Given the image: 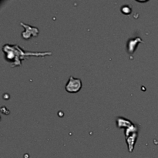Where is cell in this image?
Returning a JSON list of instances; mask_svg holds the SVG:
<instances>
[{
    "label": "cell",
    "mask_w": 158,
    "mask_h": 158,
    "mask_svg": "<svg viewBox=\"0 0 158 158\" xmlns=\"http://www.w3.org/2000/svg\"><path fill=\"white\" fill-rule=\"evenodd\" d=\"M143 43V40L140 38V37H137L134 39H131L127 43V51L130 54H133L135 52L136 49H137V46L139 43Z\"/></svg>",
    "instance_id": "277c9868"
},
{
    "label": "cell",
    "mask_w": 158,
    "mask_h": 158,
    "mask_svg": "<svg viewBox=\"0 0 158 158\" xmlns=\"http://www.w3.org/2000/svg\"><path fill=\"white\" fill-rule=\"evenodd\" d=\"M20 25L22 26H23L25 29L24 32H22V37L24 40H29L31 38V36L32 37H36L39 35V29L36 27H34V26H29L27 24H25L23 23H20Z\"/></svg>",
    "instance_id": "3957f363"
},
{
    "label": "cell",
    "mask_w": 158,
    "mask_h": 158,
    "mask_svg": "<svg viewBox=\"0 0 158 158\" xmlns=\"http://www.w3.org/2000/svg\"><path fill=\"white\" fill-rule=\"evenodd\" d=\"M82 88V81L80 79L74 78L73 77L71 76L69 77V80L66 83L65 89L68 93L70 94H76L78 93Z\"/></svg>",
    "instance_id": "7a4b0ae2"
},
{
    "label": "cell",
    "mask_w": 158,
    "mask_h": 158,
    "mask_svg": "<svg viewBox=\"0 0 158 158\" xmlns=\"http://www.w3.org/2000/svg\"><path fill=\"white\" fill-rule=\"evenodd\" d=\"M137 131H138V128H137V125L133 124L132 126L125 130V137H129L130 135L134 134V133H137Z\"/></svg>",
    "instance_id": "52a82bcc"
},
{
    "label": "cell",
    "mask_w": 158,
    "mask_h": 158,
    "mask_svg": "<svg viewBox=\"0 0 158 158\" xmlns=\"http://www.w3.org/2000/svg\"><path fill=\"white\" fill-rule=\"evenodd\" d=\"M131 8L129 6H123L121 7V12H123L125 15H129V14L131 13Z\"/></svg>",
    "instance_id": "ba28073f"
},
{
    "label": "cell",
    "mask_w": 158,
    "mask_h": 158,
    "mask_svg": "<svg viewBox=\"0 0 158 158\" xmlns=\"http://www.w3.org/2000/svg\"><path fill=\"white\" fill-rule=\"evenodd\" d=\"M137 133H134V134H131L129 137H126V142L127 143L128 147V151L130 153H132L134 149V145H135L136 141L137 139Z\"/></svg>",
    "instance_id": "5b68a950"
},
{
    "label": "cell",
    "mask_w": 158,
    "mask_h": 158,
    "mask_svg": "<svg viewBox=\"0 0 158 158\" xmlns=\"http://www.w3.org/2000/svg\"><path fill=\"white\" fill-rule=\"evenodd\" d=\"M134 123L131 120L124 118V117H119L117 118V127L118 128H128L131 127Z\"/></svg>",
    "instance_id": "8992f818"
},
{
    "label": "cell",
    "mask_w": 158,
    "mask_h": 158,
    "mask_svg": "<svg viewBox=\"0 0 158 158\" xmlns=\"http://www.w3.org/2000/svg\"><path fill=\"white\" fill-rule=\"evenodd\" d=\"M2 51L5 54V58L9 63H12V67L21 66L22 61L26 60L29 56H46L52 55L51 52H33L25 51L18 45L6 44L2 46Z\"/></svg>",
    "instance_id": "6da1fadb"
}]
</instances>
